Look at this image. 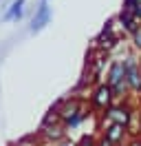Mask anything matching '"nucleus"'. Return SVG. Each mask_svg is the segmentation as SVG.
<instances>
[{"label": "nucleus", "mask_w": 141, "mask_h": 146, "mask_svg": "<svg viewBox=\"0 0 141 146\" xmlns=\"http://www.w3.org/2000/svg\"><path fill=\"white\" fill-rule=\"evenodd\" d=\"M132 113H134V104H132L130 100H117V102H113L104 113H99V128L106 126V124L128 126ZM99 128H97V131H99Z\"/></svg>", "instance_id": "obj_1"}, {"label": "nucleus", "mask_w": 141, "mask_h": 146, "mask_svg": "<svg viewBox=\"0 0 141 146\" xmlns=\"http://www.w3.org/2000/svg\"><path fill=\"white\" fill-rule=\"evenodd\" d=\"M53 109L57 111V115H60L62 124H69L70 119L75 117V115H79L82 111L88 106V102L84 95H66V98H60V100L55 102V104H51Z\"/></svg>", "instance_id": "obj_2"}, {"label": "nucleus", "mask_w": 141, "mask_h": 146, "mask_svg": "<svg viewBox=\"0 0 141 146\" xmlns=\"http://www.w3.org/2000/svg\"><path fill=\"white\" fill-rule=\"evenodd\" d=\"M86 102H88V106H90V111L93 113H104L110 104L115 102V95H113V89L108 86L106 82H99V84H95L93 86V91L88 93V98H86Z\"/></svg>", "instance_id": "obj_3"}, {"label": "nucleus", "mask_w": 141, "mask_h": 146, "mask_svg": "<svg viewBox=\"0 0 141 146\" xmlns=\"http://www.w3.org/2000/svg\"><path fill=\"white\" fill-rule=\"evenodd\" d=\"M123 60V69H126V84L130 95L139 98L141 95V69H139V58L134 53H128Z\"/></svg>", "instance_id": "obj_4"}, {"label": "nucleus", "mask_w": 141, "mask_h": 146, "mask_svg": "<svg viewBox=\"0 0 141 146\" xmlns=\"http://www.w3.org/2000/svg\"><path fill=\"white\" fill-rule=\"evenodd\" d=\"M115 18L113 20H108L104 25V29L99 31V36L95 38V46L99 49V51H104V53H108L113 46H117L119 44V40H121V36L119 33H115Z\"/></svg>", "instance_id": "obj_5"}, {"label": "nucleus", "mask_w": 141, "mask_h": 146, "mask_svg": "<svg viewBox=\"0 0 141 146\" xmlns=\"http://www.w3.org/2000/svg\"><path fill=\"white\" fill-rule=\"evenodd\" d=\"M38 135H40V142L42 144H60L62 139H66L69 137V131L64 124H51V126H40L38 128Z\"/></svg>", "instance_id": "obj_6"}, {"label": "nucleus", "mask_w": 141, "mask_h": 146, "mask_svg": "<svg viewBox=\"0 0 141 146\" xmlns=\"http://www.w3.org/2000/svg\"><path fill=\"white\" fill-rule=\"evenodd\" d=\"M99 135L104 137V139H108L113 146H123L128 139H130L128 128L121 126V124H106V126L99 128Z\"/></svg>", "instance_id": "obj_7"}, {"label": "nucleus", "mask_w": 141, "mask_h": 146, "mask_svg": "<svg viewBox=\"0 0 141 146\" xmlns=\"http://www.w3.org/2000/svg\"><path fill=\"white\" fill-rule=\"evenodd\" d=\"M49 22H51V7H49L46 2H40V7L35 9L33 18H31V27H29V31H31V33H40Z\"/></svg>", "instance_id": "obj_8"}, {"label": "nucleus", "mask_w": 141, "mask_h": 146, "mask_svg": "<svg viewBox=\"0 0 141 146\" xmlns=\"http://www.w3.org/2000/svg\"><path fill=\"white\" fill-rule=\"evenodd\" d=\"M126 80V69H123V60L117 58V60H110L108 69H106V84L113 89L115 84H119Z\"/></svg>", "instance_id": "obj_9"}, {"label": "nucleus", "mask_w": 141, "mask_h": 146, "mask_svg": "<svg viewBox=\"0 0 141 146\" xmlns=\"http://www.w3.org/2000/svg\"><path fill=\"white\" fill-rule=\"evenodd\" d=\"M115 22H117V27L123 31V36H132V33H134V29L141 25V22L132 16L130 11H121V9H119V13H117Z\"/></svg>", "instance_id": "obj_10"}, {"label": "nucleus", "mask_w": 141, "mask_h": 146, "mask_svg": "<svg viewBox=\"0 0 141 146\" xmlns=\"http://www.w3.org/2000/svg\"><path fill=\"white\" fill-rule=\"evenodd\" d=\"M24 2L26 0H13L11 7L7 9V13H5L2 22H11V20H20L22 18V13H24Z\"/></svg>", "instance_id": "obj_11"}, {"label": "nucleus", "mask_w": 141, "mask_h": 146, "mask_svg": "<svg viewBox=\"0 0 141 146\" xmlns=\"http://www.w3.org/2000/svg\"><path fill=\"white\" fill-rule=\"evenodd\" d=\"M62 119H60V115H57V111L53 109H49L46 113H44V117H42V122H40V126H51V124H60Z\"/></svg>", "instance_id": "obj_12"}, {"label": "nucleus", "mask_w": 141, "mask_h": 146, "mask_svg": "<svg viewBox=\"0 0 141 146\" xmlns=\"http://www.w3.org/2000/svg\"><path fill=\"white\" fill-rule=\"evenodd\" d=\"M97 144H99V135L97 133H84L75 142V146H97Z\"/></svg>", "instance_id": "obj_13"}, {"label": "nucleus", "mask_w": 141, "mask_h": 146, "mask_svg": "<svg viewBox=\"0 0 141 146\" xmlns=\"http://www.w3.org/2000/svg\"><path fill=\"white\" fill-rule=\"evenodd\" d=\"M130 44H132L134 51H141V25L134 29V33L130 36Z\"/></svg>", "instance_id": "obj_14"}, {"label": "nucleus", "mask_w": 141, "mask_h": 146, "mask_svg": "<svg viewBox=\"0 0 141 146\" xmlns=\"http://www.w3.org/2000/svg\"><path fill=\"white\" fill-rule=\"evenodd\" d=\"M132 16H134V18L141 22V2H137V5H134V11H132Z\"/></svg>", "instance_id": "obj_15"}, {"label": "nucleus", "mask_w": 141, "mask_h": 146, "mask_svg": "<svg viewBox=\"0 0 141 146\" xmlns=\"http://www.w3.org/2000/svg\"><path fill=\"white\" fill-rule=\"evenodd\" d=\"M126 146H141V139L139 137H130V139L126 142Z\"/></svg>", "instance_id": "obj_16"}, {"label": "nucleus", "mask_w": 141, "mask_h": 146, "mask_svg": "<svg viewBox=\"0 0 141 146\" xmlns=\"http://www.w3.org/2000/svg\"><path fill=\"white\" fill-rule=\"evenodd\" d=\"M55 146H75V142H73V139H69V137H66V139H62L60 144H55Z\"/></svg>", "instance_id": "obj_17"}, {"label": "nucleus", "mask_w": 141, "mask_h": 146, "mask_svg": "<svg viewBox=\"0 0 141 146\" xmlns=\"http://www.w3.org/2000/svg\"><path fill=\"white\" fill-rule=\"evenodd\" d=\"M97 135H99V133H97ZM97 146H113V144H110L108 139H104V137L99 135V144H97Z\"/></svg>", "instance_id": "obj_18"}, {"label": "nucleus", "mask_w": 141, "mask_h": 146, "mask_svg": "<svg viewBox=\"0 0 141 146\" xmlns=\"http://www.w3.org/2000/svg\"><path fill=\"white\" fill-rule=\"evenodd\" d=\"M139 69H141V58H139Z\"/></svg>", "instance_id": "obj_19"}, {"label": "nucleus", "mask_w": 141, "mask_h": 146, "mask_svg": "<svg viewBox=\"0 0 141 146\" xmlns=\"http://www.w3.org/2000/svg\"><path fill=\"white\" fill-rule=\"evenodd\" d=\"M42 2H49V0H42Z\"/></svg>", "instance_id": "obj_20"}, {"label": "nucleus", "mask_w": 141, "mask_h": 146, "mask_svg": "<svg viewBox=\"0 0 141 146\" xmlns=\"http://www.w3.org/2000/svg\"><path fill=\"white\" fill-rule=\"evenodd\" d=\"M137 2H141V0H137Z\"/></svg>", "instance_id": "obj_21"}, {"label": "nucleus", "mask_w": 141, "mask_h": 146, "mask_svg": "<svg viewBox=\"0 0 141 146\" xmlns=\"http://www.w3.org/2000/svg\"><path fill=\"white\" fill-rule=\"evenodd\" d=\"M139 139H141V135H139Z\"/></svg>", "instance_id": "obj_22"}, {"label": "nucleus", "mask_w": 141, "mask_h": 146, "mask_svg": "<svg viewBox=\"0 0 141 146\" xmlns=\"http://www.w3.org/2000/svg\"><path fill=\"white\" fill-rule=\"evenodd\" d=\"M123 146H126V144H123Z\"/></svg>", "instance_id": "obj_23"}]
</instances>
